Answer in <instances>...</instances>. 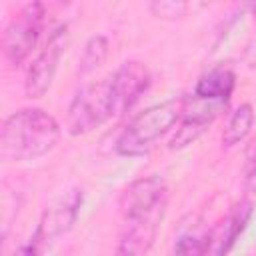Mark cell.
<instances>
[{
    "label": "cell",
    "instance_id": "6da1fadb",
    "mask_svg": "<svg viewBox=\"0 0 256 256\" xmlns=\"http://www.w3.org/2000/svg\"><path fill=\"white\" fill-rule=\"evenodd\" d=\"M60 140V124L42 108L10 114L0 130L2 162H26L48 154Z\"/></svg>",
    "mask_w": 256,
    "mask_h": 256
},
{
    "label": "cell",
    "instance_id": "7a4b0ae2",
    "mask_svg": "<svg viewBox=\"0 0 256 256\" xmlns=\"http://www.w3.org/2000/svg\"><path fill=\"white\" fill-rule=\"evenodd\" d=\"M188 98H170L154 104L134 116L116 140V152L120 156H144L150 152L156 140H160L178 120H182Z\"/></svg>",
    "mask_w": 256,
    "mask_h": 256
},
{
    "label": "cell",
    "instance_id": "3957f363",
    "mask_svg": "<svg viewBox=\"0 0 256 256\" xmlns=\"http://www.w3.org/2000/svg\"><path fill=\"white\" fill-rule=\"evenodd\" d=\"M116 114V100L110 76L84 84L72 98L66 112V128L72 136L88 134L106 124Z\"/></svg>",
    "mask_w": 256,
    "mask_h": 256
},
{
    "label": "cell",
    "instance_id": "277c9868",
    "mask_svg": "<svg viewBox=\"0 0 256 256\" xmlns=\"http://www.w3.org/2000/svg\"><path fill=\"white\" fill-rule=\"evenodd\" d=\"M42 28L44 6L40 2H30L12 16L2 36V50L12 66H20L30 56V52L38 44Z\"/></svg>",
    "mask_w": 256,
    "mask_h": 256
},
{
    "label": "cell",
    "instance_id": "5b68a950",
    "mask_svg": "<svg viewBox=\"0 0 256 256\" xmlns=\"http://www.w3.org/2000/svg\"><path fill=\"white\" fill-rule=\"evenodd\" d=\"M66 44H68V24H60L48 36L46 44L28 66L26 80H24V92L28 98H40L46 94V90L54 80L58 60L66 50Z\"/></svg>",
    "mask_w": 256,
    "mask_h": 256
},
{
    "label": "cell",
    "instance_id": "8992f818",
    "mask_svg": "<svg viewBox=\"0 0 256 256\" xmlns=\"http://www.w3.org/2000/svg\"><path fill=\"white\" fill-rule=\"evenodd\" d=\"M166 206H168V186L160 176H146L134 180L120 196V212L124 220L156 210H166Z\"/></svg>",
    "mask_w": 256,
    "mask_h": 256
},
{
    "label": "cell",
    "instance_id": "52a82bcc",
    "mask_svg": "<svg viewBox=\"0 0 256 256\" xmlns=\"http://www.w3.org/2000/svg\"><path fill=\"white\" fill-rule=\"evenodd\" d=\"M80 206H82V190H78V188L68 190L50 208L44 210L40 224H38V228L30 240L34 244H38L40 248H44L48 242H52L60 234L68 232L78 218Z\"/></svg>",
    "mask_w": 256,
    "mask_h": 256
},
{
    "label": "cell",
    "instance_id": "ba28073f",
    "mask_svg": "<svg viewBox=\"0 0 256 256\" xmlns=\"http://www.w3.org/2000/svg\"><path fill=\"white\" fill-rule=\"evenodd\" d=\"M150 80H152L150 72L142 62L130 60V62H124L120 68H116L110 74L114 100H116V114L128 112L140 100V96L148 90Z\"/></svg>",
    "mask_w": 256,
    "mask_h": 256
},
{
    "label": "cell",
    "instance_id": "9c48e42d",
    "mask_svg": "<svg viewBox=\"0 0 256 256\" xmlns=\"http://www.w3.org/2000/svg\"><path fill=\"white\" fill-rule=\"evenodd\" d=\"M164 214L166 210H156L136 218H128L114 256H146L156 240Z\"/></svg>",
    "mask_w": 256,
    "mask_h": 256
},
{
    "label": "cell",
    "instance_id": "30bf717a",
    "mask_svg": "<svg viewBox=\"0 0 256 256\" xmlns=\"http://www.w3.org/2000/svg\"><path fill=\"white\" fill-rule=\"evenodd\" d=\"M254 212L252 200H240L230 208V212L222 218V222L212 228V244H210V256H228V252L234 248L238 236L246 230L250 218Z\"/></svg>",
    "mask_w": 256,
    "mask_h": 256
},
{
    "label": "cell",
    "instance_id": "8fae6325",
    "mask_svg": "<svg viewBox=\"0 0 256 256\" xmlns=\"http://www.w3.org/2000/svg\"><path fill=\"white\" fill-rule=\"evenodd\" d=\"M212 244V228L198 218L190 216L188 222L180 224V230L174 240V256H206Z\"/></svg>",
    "mask_w": 256,
    "mask_h": 256
},
{
    "label": "cell",
    "instance_id": "7c38bea8",
    "mask_svg": "<svg viewBox=\"0 0 256 256\" xmlns=\"http://www.w3.org/2000/svg\"><path fill=\"white\" fill-rule=\"evenodd\" d=\"M236 88V74L230 68L218 66L208 72H204L196 86H194V98L206 100V102H228L232 92Z\"/></svg>",
    "mask_w": 256,
    "mask_h": 256
},
{
    "label": "cell",
    "instance_id": "4fadbf2b",
    "mask_svg": "<svg viewBox=\"0 0 256 256\" xmlns=\"http://www.w3.org/2000/svg\"><path fill=\"white\" fill-rule=\"evenodd\" d=\"M252 126H254V108H252V104L244 102L230 114L228 124L222 130V144L226 148L236 146L250 134Z\"/></svg>",
    "mask_w": 256,
    "mask_h": 256
},
{
    "label": "cell",
    "instance_id": "5bb4252c",
    "mask_svg": "<svg viewBox=\"0 0 256 256\" xmlns=\"http://www.w3.org/2000/svg\"><path fill=\"white\" fill-rule=\"evenodd\" d=\"M106 56H108L106 36H102V34L90 36L88 42L84 44V50H82V56H80V66H78L80 76H86V74L94 72L96 68H100L102 62L106 60Z\"/></svg>",
    "mask_w": 256,
    "mask_h": 256
},
{
    "label": "cell",
    "instance_id": "9a60e30c",
    "mask_svg": "<svg viewBox=\"0 0 256 256\" xmlns=\"http://www.w3.org/2000/svg\"><path fill=\"white\" fill-rule=\"evenodd\" d=\"M150 10L154 16L164 18V20H174L186 14L188 4L186 2H174V0H158L150 4Z\"/></svg>",
    "mask_w": 256,
    "mask_h": 256
},
{
    "label": "cell",
    "instance_id": "2e32d148",
    "mask_svg": "<svg viewBox=\"0 0 256 256\" xmlns=\"http://www.w3.org/2000/svg\"><path fill=\"white\" fill-rule=\"evenodd\" d=\"M14 256H42V248L30 240L28 244L20 246V248H18V252H16Z\"/></svg>",
    "mask_w": 256,
    "mask_h": 256
},
{
    "label": "cell",
    "instance_id": "e0dca14e",
    "mask_svg": "<svg viewBox=\"0 0 256 256\" xmlns=\"http://www.w3.org/2000/svg\"><path fill=\"white\" fill-rule=\"evenodd\" d=\"M244 174H246V178H256V150L246 158Z\"/></svg>",
    "mask_w": 256,
    "mask_h": 256
}]
</instances>
